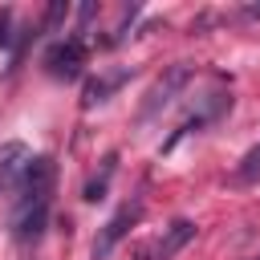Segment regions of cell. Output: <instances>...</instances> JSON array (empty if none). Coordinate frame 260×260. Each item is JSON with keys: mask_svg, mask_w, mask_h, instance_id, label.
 <instances>
[{"mask_svg": "<svg viewBox=\"0 0 260 260\" xmlns=\"http://www.w3.org/2000/svg\"><path fill=\"white\" fill-rule=\"evenodd\" d=\"M183 85H187V69L179 65V69H171V73H167V77H162V81L150 89V98H146V106H142V122H146V118H154L162 106H171L175 89H183Z\"/></svg>", "mask_w": 260, "mask_h": 260, "instance_id": "obj_6", "label": "cell"}, {"mask_svg": "<svg viewBox=\"0 0 260 260\" xmlns=\"http://www.w3.org/2000/svg\"><path fill=\"white\" fill-rule=\"evenodd\" d=\"M126 81V73H110V77H98V81H89L85 85V106H93V102H106V93L110 89H118Z\"/></svg>", "mask_w": 260, "mask_h": 260, "instance_id": "obj_8", "label": "cell"}, {"mask_svg": "<svg viewBox=\"0 0 260 260\" xmlns=\"http://www.w3.org/2000/svg\"><path fill=\"white\" fill-rule=\"evenodd\" d=\"M236 175H240V179H256V175H260V142L240 158V171H236Z\"/></svg>", "mask_w": 260, "mask_h": 260, "instance_id": "obj_9", "label": "cell"}, {"mask_svg": "<svg viewBox=\"0 0 260 260\" xmlns=\"http://www.w3.org/2000/svg\"><path fill=\"white\" fill-rule=\"evenodd\" d=\"M53 179H57V167L49 154H37L16 187V215H12V228H16V240L28 244V240H41L45 223H49V207H53Z\"/></svg>", "mask_w": 260, "mask_h": 260, "instance_id": "obj_1", "label": "cell"}, {"mask_svg": "<svg viewBox=\"0 0 260 260\" xmlns=\"http://www.w3.org/2000/svg\"><path fill=\"white\" fill-rule=\"evenodd\" d=\"M28 162H32V154H28V146H24V142H8V146H0V191L20 187V179H24Z\"/></svg>", "mask_w": 260, "mask_h": 260, "instance_id": "obj_5", "label": "cell"}, {"mask_svg": "<svg viewBox=\"0 0 260 260\" xmlns=\"http://www.w3.org/2000/svg\"><path fill=\"white\" fill-rule=\"evenodd\" d=\"M114 167H118V154H106L102 175H93V179L85 183V199H89V203H98V199L106 195V187H110V179H114Z\"/></svg>", "mask_w": 260, "mask_h": 260, "instance_id": "obj_7", "label": "cell"}, {"mask_svg": "<svg viewBox=\"0 0 260 260\" xmlns=\"http://www.w3.org/2000/svg\"><path fill=\"white\" fill-rule=\"evenodd\" d=\"M191 240H195V223H191V219H175V223L154 240V248L146 252V260H175Z\"/></svg>", "mask_w": 260, "mask_h": 260, "instance_id": "obj_4", "label": "cell"}, {"mask_svg": "<svg viewBox=\"0 0 260 260\" xmlns=\"http://www.w3.org/2000/svg\"><path fill=\"white\" fill-rule=\"evenodd\" d=\"M81 65H85V41L81 37H69V41H57L49 53H45V69L53 73V77H77L81 73Z\"/></svg>", "mask_w": 260, "mask_h": 260, "instance_id": "obj_2", "label": "cell"}, {"mask_svg": "<svg viewBox=\"0 0 260 260\" xmlns=\"http://www.w3.org/2000/svg\"><path fill=\"white\" fill-rule=\"evenodd\" d=\"M138 219H142V199H134V203L118 207V215L102 228V236H98V244H93V260H106V256H110V248H114V244H118V240H122Z\"/></svg>", "mask_w": 260, "mask_h": 260, "instance_id": "obj_3", "label": "cell"}]
</instances>
